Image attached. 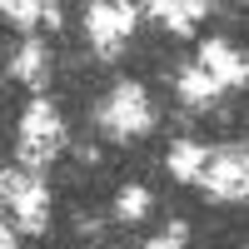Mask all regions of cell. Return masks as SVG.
<instances>
[{"label":"cell","instance_id":"obj_10","mask_svg":"<svg viewBox=\"0 0 249 249\" xmlns=\"http://www.w3.org/2000/svg\"><path fill=\"white\" fill-rule=\"evenodd\" d=\"M10 70L20 80H40V75H45V50H40V45H20V55H15Z\"/></svg>","mask_w":249,"mask_h":249},{"label":"cell","instance_id":"obj_12","mask_svg":"<svg viewBox=\"0 0 249 249\" xmlns=\"http://www.w3.org/2000/svg\"><path fill=\"white\" fill-rule=\"evenodd\" d=\"M0 10H5V15L15 20V25H30V20L40 15V5H30V0H5V5H0Z\"/></svg>","mask_w":249,"mask_h":249},{"label":"cell","instance_id":"obj_8","mask_svg":"<svg viewBox=\"0 0 249 249\" xmlns=\"http://www.w3.org/2000/svg\"><path fill=\"white\" fill-rule=\"evenodd\" d=\"M199 164H204V155H199V144H190V140H179L175 150H170V170H175L179 179H195Z\"/></svg>","mask_w":249,"mask_h":249},{"label":"cell","instance_id":"obj_13","mask_svg":"<svg viewBox=\"0 0 249 249\" xmlns=\"http://www.w3.org/2000/svg\"><path fill=\"white\" fill-rule=\"evenodd\" d=\"M184 234H190V230H184V224L175 219V224H170V230H164L160 239H150V249H179V244H184Z\"/></svg>","mask_w":249,"mask_h":249},{"label":"cell","instance_id":"obj_9","mask_svg":"<svg viewBox=\"0 0 249 249\" xmlns=\"http://www.w3.org/2000/svg\"><path fill=\"white\" fill-rule=\"evenodd\" d=\"M214 90H219V85H214V80L204 75V70H184V75H179V95L190 100V105H204V100H210Z\"/></svg>","mask_w":249,"mask_h":249},{"label":"cell","instance_id":"obj_6","mask_svg":"<svg viewBox=\"0 0 249 249\" xmlns=\"http://www.w3.org/2000/svg\"><path fill=\"white\" fill-rule=\"evenodd\" d=\"M199 55H204V75H210L214 85H239V80H244V60L224 45V40H210Z\"/></svg>","mask_w":249,"mask_h":249},{"label":"cell","instance_id":"obj_2","mask_svg":"<svg viewBox=\"0 0 249 249\" xmlns=\"http://www.w3.org/2000/svg\"><path fill=\"white\" fill-rule=\"evenodd\" d=\"M100 124H105L110 135H140V130H150V105H144V90L124 80V85L110 95V105L100 110Z\"/></svg>","mask_w":249,"mask_h":249},{"label":"cell","instance_id":"obj_11","mask_svg":"<svg viewBox=\"0 0 249 249\" xmlns=\"http://www.w3.org/2000/svg\"><path fill=\"white\" fill-rule=\"evenodd\" d=\"M115 210H120L124 219H140L144 210H150V195H144L140 184H135V190H124V195H120V204H115Z\"/></svg>","mask_w":249,"mask_h":249},{"label":"cell","instance_id":"obj_5","mask_svg":"<svg viewBox=\"0 0 249 249\" xmlns=\"http://www.w3.org/2000/svg\"><path fill=\"white\" fill-rule=\"evenodd\" d=\"M5 195L15 204V214L25 230H45V190H40V179L30 175H5Z\"/></svg>","mask_w":249,"mask_h":249},{"label":"cell","instance_id":"obj_4","mask_svg":"<svg viewBox=\"0 0 249 249\" xmlns=\"http://www.w3.org/2000/svg\"><path fill=\"white\" fill-rule=\"evenodd\" d=\"M85 25H90V35H95L100 55H115V45L135 30V5H90Z\"/></svg>","mask_w":249,"mask_h":249},{"label":"cell","instance_id":"obj_1","mask_svg":"<svg viewBox=\"0 0 249 249\" xmlns=\"http://www.w3.org/2000/svg\"><path fill=\"white\" fill-rule=\"evenodd\" d=\"M60 150V120L45 100H35L25 110V124H20V160L25 164H45L50 155Z\"/></svg>","mask_w":249,"mask_h":249},{"label":"cell","instance_id":"obj_14","mask_svg":"<svg viewBox=\"0 0 249 249\" xmlns=\"http://www.w3.org/2000/svg\"><path fill=\"white\" fill-rule=\"evenodd\" d=\"M0 249H10V230H0Z\"/></svg>","mask_w":249,"mask_h":249},{"label":"cell","instance_id":"obj_7","mask_svg":"<svg viewBox=\"0 0 249 249\" xmlns=\"http://www.w3.org/2000/svg\"><path fill=\"white\" fill-rule=\"evenodd\" d=\"M150 10H155L164 25L175 30V35H190V30H195V20L204 15V5H199V0H155Z\"/></svg>","mask_w":249,"mask_h":249},{"label":"cell","instance_id":"obj_3","mask_svg":"<svg viewBox=\"0 0 249 249\" xmlns=\"http://www.w3.org/2000/svg\"><path fill=\"white\" fill-rule=\"evenodd\" d=\"M199 179L210 184V195H219V199H244V190H249V175H244V150H219V155H210L199 164Z\"/></svg>","mask_w":249,"mask_h":249}]
</instances>
